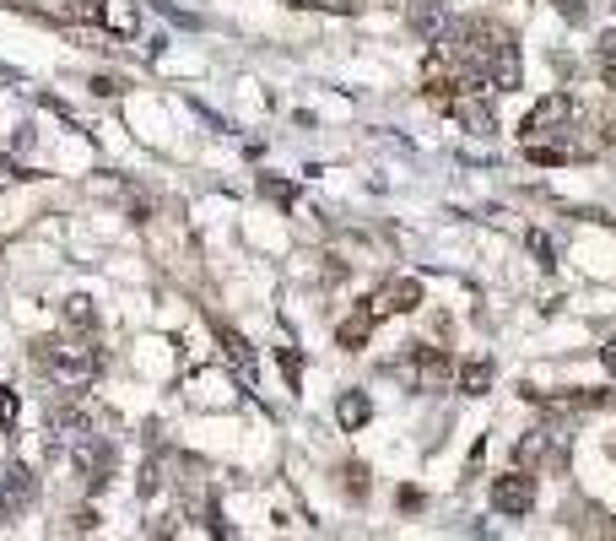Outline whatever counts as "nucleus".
<instances>
[{"mask_svg":"<svg viewBox=\"0 0 616 541\" xmlns=\"http://www.w3.org/2000/svg\"><path fill=\"white\" fill-rule=\"evenodd\" d=\"M492 509L508 514V520H525V514L535 509V482L525 477V471H514V477H498V487H492Z\"/></svg>","mask_w":616,"mask_h":541,"instance_id":"5","label":"nucleus"},{"mask_svg":"<svg viewBox=\"0 0 616 541\" xmlns=\"http://www.w3.org/2000/svg\"><path fill=\"white\" fill-rule=\"evenodd\" d=\"M546 439H552V433H546V428H530L525 439H519V455H514V460H519V471H525V466H535V460L546 455Z\"/></svg>","mask_w":616,"mask_h":541,"instance_id":"16","label":"nucleus"},{"mask_svg":"<svg viewBox=\"0 0 616 541\" xmlns=\"http://www.w3.org/2000/svg\"><path fill=\"white\" fill-rule=\"evenodd\" d=\"M368 417H373V401H368V395H363V390H341V401H336L341 433H363Z\"/></svg>","mask_w":616,"mask_h":541,"instance_id":"10","label":"nucleus"},{"mask_svg":"<svg viewBox=\"0 0 616 541\" xmlns=\"http://www.w3.org/2000/svg\"><path fill=\"white\" fill-rule=\"evenodd\" d=\"M460 385H465V395H487L492 390V363H481V358L465 363L460 368Z\"/></svg>","mask_w":616,"mask_h":541,"instance_id":"15","label":"nucleus"},{"mask_svg":"<svg viewBox=\"0 0 616 541\" xmlns=\"http://www.w3.org/2000/svg\"><path fill=\"white\" fill-rule=\"evenodd\" d=\"M568 114H573V103L562 98V92H552V98H541V103L525 114V136H552V130L568 125Z\"/></svg>","mask_w":616,"mask_h":541,"instance_id":"8","label":"nucleus"},{"mask_svg":"<svg viewBox=\"0 0 616 541\" xmlns=\"http://www.w3.org/2000/svg\"><path fill=\"white\" fill-rule=\"evenodd\" d=\"M217 341H222V352H227V363H238V374H254V352H249V341L238 336V331H227V325H217Z\"/></svg>","mask_w":616,"mask_h":541,"instance_id":"14","label":"nucleus"},{"mask_svg":"<svg viewBox=\"0 0 616 541\" xmlns=\"http://www.w3.org/2000/svg\"><path fill=\"white\" fill-rule=\"evenodd\" d=\"M487 71H492V87H498V92H514V87H519V49L503 44L498 55H492Z\"/></svg>","mask_w":616,"mask_h":541,"instance_id":"12","label":"nucleus"},{"mask_svg":"<svg viewBox=\"0 0 616 541\" xmlns=\"http://www.w3.org/2000/svg\"><path fill=\"white\" fill-rule=\"evenodd\" d=\"M341 487H346V498H368V466L346 460V466H341Z\"/></svg>","mask_w":616,"mask_h":541,"instance_id":"18","label":"nucleus"},{"mask_svg":"<svg viewBox=\"0 0 616 541\" xmlns=\"http://www.w3.org/2000/svg\"><path fill=\"white\" fill-rule=\"evenodd\" d=\"M33 368L60 395H82V390H92V379L103 374V358H98V347H87V341H76V336H38Z\"/></svg>","mask_w":616,"mask_h":541,"instance_id":"1","label":"nucleus"},{"mask_svg":"<svg viewBox=\"0 0 616 541\" xmlns=\"http://www.w3.org/2000/svg\"><path fill=\"white\" fill-rule=\"evenodd\" d=\"M65 320L76 325V331H92V325H98V309H92V298H65Z\"/></svg>","mask_w":616,"mask_h":541,"instance_id":"17","label":"nucleus"},{"mask_svg":"<svg viewBox=\"0 0 616 541\" xmlns=\"http://www.w3.org/2000/svg\"><path fill=\"white\" fill-rule=\"evenodd\" d=\"M38 498V482H33V471L28 466H11L6 471V482H0V520H11V514H22Z\"/></svg>","mask_w":616,"mask_h":541,"instance_id":"7","label":"nucleus"},{"mask_svg":"<svg viewBox=\"0 0 616 541\" xmlns=\"http://www.w3.org/2000/svg\"><path fill=\"white\" fill-rule=\"evenodd\" d=\"M260 190L271 195V201H292V184H281V179H260Z\"/></svg>","mask_w":616,"mask_h":541,"instance_id":"21","label":"nucleus"},{"mask_svg":"<svg viewBox=\"0 0 616 541\" xmlns=\"http://www.w3.org/2000/svg\"><path fill=\"white\" fill-rule=\"evenodd\" d=\"M368 336H373V314H368V309H357L352 320H341V325H336V341H341L346 352H363V347H368Z\"/></svg>","mask_w":616,"mask_h":541,"instance_id":"13","label":"nucleus"},{"mask_svg":"<svg viewBox=\"0 0 616 541\" xmlns=\"http://www.w3.org/2000/svg\"><path fill=\"white\" fill-rule=\"evenodd\" d=\"M417 303H422V282L417 276H395V282H384L363 309L373 314V325H379V320H390V314H411Z\"/></svg>","mask_w":616,"mask_h":541,"instance_id":"3","label":"nucleus"},{"mask_svg":"<svg viewBox=\"0 0 616 541\" xmlns=\"http://www.w3.org/2000/svg\"><path fill=\"white\" fill-rule=\"evenodd\" d=\"M606 65H616V33H606Z\"/></svg>","mask_w":616,"mask_h":541,"instance_id":"28","label":"nucleus"},{"mask_svg":"<svg viewBox=\"0 0 616 541\" xmlns=\"http://www.w3.org/2000/svg\"><path fill=\"white\" fill-rule=\"evenodd\" d=\"M411 374H417L422 390H444L449 379H454V363L438 347H417V352H411Z\"/></svg>","mask_w":616,"mask_h":541,"instance_id":"9","label":"nucleus"},{"mask_svg":"<svg viewBox=\"0 0 616 541\" xmlns=\"http://www.w3.org/2000/svg\"><path fill=\"white\" fill-rule=\"evenodd\" d=\"M0 428H17V395L0 390Z\"/></svg>","mask_w":616,"mask_h":541,"instance_id":"19","label":"nucleus"},{"mask_svg":"<svg viewBox=\"0 0 616 541\" xmlns=\"http://www.w3.org/2000/svg\"><path fill=\"white\" fill-rule=\"evenodd\" d=\"M557 6H562V17H568V22L584 17V0H557Z\"/></svg>","mask_w":616,"mask_h":541,"instance_id":"25","label":"nucleus"},{"mask_svg":"<svg viewBox=\"0 0 616 541\" xmlns=\"http://www.w3.org/2000/svg\"><path fill=\"white\" fill-rule=\"evenodd\" d=\"M411 28L422 33V44H438V38H444V28H449L444 6H438V0H417V6H411Z\"/></svg>","mask_w":616,"mask_h":541,"instance_id":"11","label":"nucleus"},{"mask_svg":"<svg viewBox=\"0 0 616 541\" xmlns=\"http://www.w3.org/2000/svg\"><path fill=\"white\" fill-rule=\"evenodd\" d=\"M400 509H422V493H417V487H400Z\"/></svg>","mask_w":616,"mask_h":541,"instance_id":"26","label":"nucleus"},{"mask_svg":"<svg viewBox=\"0 0 616 541\" xmlns=\"http://www.w3.org/2000/svg\"><path fill=\"white\" fill-rule=\"evenodd\" d=\"M562 157H568V152H562V147H530V163H541V168L562 163Z\"/></svg>","mask_w":616,"mask_h":541,"instance_id":"20","label":"nucleus"},{"mask_svg":"<svg viewBox=\"0 0 616 541\" xmlns=\"http://www.w3.org/2000/svg\"><path fill=\"white\" fill-rule=\"evenodd\" d=\"M281 368H287V379L298 385V374H303V363H298V352H281Z\"/></svg>","mask_w":616,"mask_h":541,"instance_id":"23","label":"nucleus"},{"mask_svg":"<svg viewBox=\"0 0 616 541\" xmlns=\"http://www.w3.org/2000/svg\"><path fill=\"white\" fill-rule=\"evenodd\" d=\"M600 358H606V368L616 374V341H606V352H600Z\"/></svg>","mask_w":616,"mask_h":541,"instance_id":"27","label":"nucleus"},{"mask_svg":"<svg viewBox=\"0 0 616 541\" xmlns=\"http://www.w3.org/2000/svg\"><path fill=\"white\" fill-rule=\"evenodd\" d=\"M49 433L65 444H82V439H92V412L76 406V395H65V401L49 406Z\"/></svg>","mask_w":616,"mask_h":541,"instance_id":"6","label":"nucleus"},{"mask_svg":"<svg viewBox=\"0 0 616 541\" xmlns=\"http://www.w3.org/2000/svg\"><path fill=\"white\" fill-rule=\"evenodd\" d=\"M114 466H119L114 444H98V439H82V444H76V471H82V477H87V487H92V493L114 482Z\"/></svg>","mask_w":616,"mask_h":541,"instance_id":"4","label":"nucleus"},{"mask_svg":"<svg viewBox=\"0 0 616 541\" xmlns=\"http://www.w3.org/2000/svg\"><path fill=\"white\" fill-rule=\"evenodd\" d=\"M233 541H238V536H233Z\"/></svg>","mask_w":616,"mask_h":541,"instance_id":"29","label":"nucleus"},{"mask_svg":"<svg viewBox=\"0 0 616 541\" xmlns=\"http://www.w3.org/2000/svg\"><path fill=\"white\" fill-rule=\"evenodd\" d=\"M530 249L541 255V266H552V244H546V233H530Z\"/></svg>","mask_w":616,"mask_h":541,"instance_id":"22","label":"nucleus"},{"mask_svg":"<svg viewBox=\"0 0 616 541\" xmlns=\"http://www.w3.org/2000/svg\"><path fill=\"white\" fill-rule=\"evenodd\" d=\"M92 525H98V514H92V509H76V520H71V531H92Z\"/></svg>","mask_w":616,"mask_h":541,"instance_id":"24","label":"nucleus"},{"mask_svg":"<svg viewBox=\"0 0 616 541\" xmlns=\"http://www.w3.org/2000/svg\"><path fill=\"white\" fill-rule=\"evenodd\" d=\"M65 17L92 22V28H114V33H125V38L141 28V17H136V6H130V0H71V6H65Z\"/></svg>","mask_w":616,"mask_h":541,"instance_id":"2","label":"nucleus"}]
</instances>
